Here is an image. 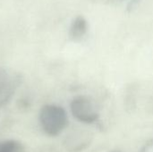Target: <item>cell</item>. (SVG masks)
<instances>
[{"instance_id":"1","label":"cell","mask_w":153,"mask_h":152,"mask_svg":"<svg viewBox=\"0 0 153 152\" xmlns=\"http://www.w3.org/2000/svg\"><path fill=\"white\" fill-rule=\"evenodd\" d=\"M39 123L49 136H57L66 127L68 118L65 110L57 105L48 104L41 108L39 112Z\"/></svg>"},{"instance_id":"2","label":"cell","mask_w":153,"mask_h":152,"mask_svg":"<svg viewBox=\"0 0 153 152\" xmlns=\"http://www.w3.org/2000/svg\"><path fill=\"white\" fill-rule=\"evenodd\" d=\"M72 115L78 121L84 124H94L99 120L100 115L93 101L86 96L74 98L70 105Z\"/></svg>"},{"instance_id":"3","label":"cell","mask_w":153,"mask_h":152,"mask_svg":"<svg viewBox=\"0 0 153 152\" xmlns=\"http://www.w3.org/2000/svg\"><path fill=\"white\" fill-rule=\"evenodd\" d=\"M16 86V80L9 77L6 73L0 71V108L12 99Z\"/></svg>"},{"instance_id":"4","label":"cell","mask_w":153,"mask_h":152,"mask_svg":"<svg viewBox=\"0 0 153 152\" xmlns=\"http://www.w3.org/2000/svg\"><path fill=\"white\" fill-rule=\"evenodd\" d=\"M88 30V22L83 16H77L72 22L69 30V36L74 40H80Z\"/></svg>"},{"instance_id":"5","label":"cell","mask_w":153,"mask_h":152,"mask_svg":"<svg viewBox=\"0 0 153 152\" xmlns=\"http://www.w3.org/2000/svg\"><path fill=\"white\" fill-rule=\"evenodd\" d=\"M0 152H22V148L15 141H5L0 143Z\"/></svg>"},{"instance_id":"6","label":"cell","mask_w":153,"mask_h":152,"mask_svg":"<svg viewBox=\"0 0 153 152\" xmlns=\"http://www.w3.org/2000/svg\"><path fill=\"white\" fill-rule=\"evenodd\" d=\"M141 152H153V140L150 141L142 150Z\"/></svg>"},{"instance_id":"7","label":"cell","mask_w":153,"mask_h":152,"mask_svg":"<svg viewBox=\"0 0 153 152\" xmlns=\"http://www.w3.org/2000/svg\"><path fill=\"white\" fill-rule=\"evenodd\" d=\"M93 1L94 2H97V3H108L111 0H93Z\"/></svg>"},{"instance_id":"8","label":"cell","mask_w":153,"mask_h":152,"mask_svg":"<svg viewBox=\"0 0 153 152\" xmlns=\"http://www.w3.org/2000/svg\"><path fill=\"white\" fill-rule=\"evenodd\" d=\"M111 1H116L117 2V1H121V0H111Z\"/></svg>"},{"instance_id":"9","label":"cell","mask_w":153,"mask_h":152,"mask_svg":"<svg viewBox=\"0 0 153 152\" xmlns=\"http://www.w3.org/2000/svg\"><path fill=\"white\" fill-rule=\"evenodd\" d=\"M112 152H121V151H112Z\"/></svg>"}]
</instances>
